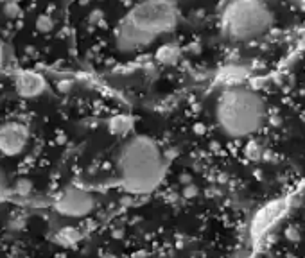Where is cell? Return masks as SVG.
<instances>
[{
    "instance_id": "obj_7",
    "label": "cell",
    "mask_w": 305,
    "mask_h": 258,
    "mask_svg": "<svg viewBox=\"0 0 305 258\" xmlns=\"http://www.w3.org/2000/svg\"><path fill=\"white\" fill-rule=\"evenodd\" d=\"M131 125H133V120H131L130 117H124V115H118V117L113 118V122H111V129L118 135H126L131 129Z\"/></svg>"
},
{
    "instance_id": "obj_8",
    "label": "cell",
    "mask_w": 305,
    "mask_h": 258,
    "mask_svg": "<svg viewBox=\"0 0 305 258\" xmlns=\"http://www.w3.org/2000/svg\"><path fill=\"white\" fill-rule=\"evenodd\" d=\"M244 76H246L244 70L235 69V67H233V69H228L226 72H223V81H225L226 84H232V86H239L237 83H239Z\"/></svg>"
},
{
    "instance_id": "obj_5",
    "label": "cell",
    "mask_w": 305,
    "mask_h": 258,
    "mask_svg": "<svg viewBox=\"0 0 305 258\" xmlns=\"http://www.w3.org/2000/svg\"><path fill=\"white\" fill-rule=\"evenodd\" d=\"M284 210H286V203L284 201H273L264 206L257 213L255 220H253V235L262 237L266 232H269V228L279 220V217L284 213Z\"/></svg>"
},
{
    "instance_id": "obj_4",
    "label": "cell",
    "mask_w": 305,
    "mask_h": 258,
    "mask_svg": "<svg viewBox=\"0 0 305 258\" xmlns=\"http://www.w3.org/2000/svg\"><path fill=\"white\" fill-rule=\"evenodd\" d=\"M179 18L178 8L169 2H145L135 6L126 16V22L138 29L142 35L155 40L158 35L169 33L176 27Z\"/></svg>"
},
{
    "instance_id": "obj_2",
    "label": "cell",
    "mask_w": 305,
    "mask_h": 258,
    "mask_svg": "<svg viewBox=\"0 0 305 258\" xmlns=\"http://www.w3.org/2000/svg\"><path fill=\"white\" fill-rule=\"evenodd\" d=\"M218 124L226 135L242 138L259 131L266 118V106L257 91L230 86L218 101Z\"/></svg>"
},
{
    "instance_id": "obj_10",
    "label": "cell",
    "mask_w": 305,
    "mask_h": 258,
    "mask_svg": "<svg viewBox=\"0 0 305 258\" xmlns=\"http://www.w3.org/2000/svg\"><path fill=\"white\" fill-rule=\"evenodd\" d=\"M4 67H6V50H4V43H2V40H0V81H2Z\"/></svg>"
},
{
    "instance_id": "obj_11",
    "label": "cell",
    "mask_w": 305,
    "mask_h": 258,
    "mask_svg": "<svg viewBox=\"0 0 305 258\" xmlns=\"http://www.w3.org/2000/svg\"><path fill=\"white\" fill-rule=\"evenodd\" d=\"M300 8H301V11H305V4H301Z\"/></svg>"
},
{
    "instance_id": "obj_3",
    "label": "cell",
    "mask_w": 305,
    "mask_h": 258,
    "mask_svg": "<svg viewBox=\"0 0 305 258\" xmlns=\"http://www.w3.org/2000/svg\"><path fill=\"white\" fill-rule=\"evenodd\" d=\"M221 22L230 38L244 42L262 36L273 23V15L262 2L240 0L226 6Z\"/></svg>"
},
{
    "instance_id": "obj_9",
    "label": "cell",
    "mask_w": 305,
    "mask_h": 258,
    "mask_svg": "<svg viewBox=\"0 0 305 258\" xmlns=\"http://www.w3.org/2000/svg\"><path fill=\"white\" fill-rule=\"evenodd\" d=\"M260 154H262V149H259L255 144H250L248 145V156H250V158H252V159H259Z\"/></svg>"
},
{
    "instance_id": "obj_6",
    "label": "cell",
    "mask_w": 305,
    "mask_h": 258,
    "mask_svg": "<svg viewBox=\"0 0 305 258\" xmlns=\"http://www.w3.org/2000/svg\"><path fill=\"white\" fill-rule=\"evenodd\" d=\"M157 56H158V61H162V63H165V64H171V63H174V61L178 59L179 52H178V49H176V47L164 45L160 50H158Z\"/></svg>"
},
{
    "instance_id": "obj_1",
    "label": "cell",
    "mask_w": 305,
    "mask_h": 258,
    "mask_svg": "<svg viewBox=\"0 0 305 258\" xmlns=\"http://www.w3.org/2000/svg\"><path fill=\"white\" fill-rule=\"evenodd\" d=\"M122 186L133 194H147L160 185L165 164L158 145L147 137H135L118 154Z\"/></svg>"
}]
</instances>
